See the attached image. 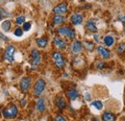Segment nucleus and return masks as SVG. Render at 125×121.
Returning a JSON list of instances; mask_svg holds the SVG:
<instances>
[{"mask_svg": "<svg viewBox=\"0 0 125 121\" xmlns=\"http://www.w3.org/2000/svg\"><path fill=\"white\" fill-rule=\"evenodd\" d=\"M70 21H71V23L74 24V25H79V24H81L82 21H83V16H82V15H80V14H74V15H71Z\"/></svg>", "mask_w": 125, "mask_h": 121, "instance_id": "ddd939ff", "label": "nucleus"}, {"mask_svg": "<svg viewBox=\"0 0 125 121\" xmlns=\"http://www.w3.org/2000/svg\"><path fill=\"white\" fill-rule=\"evenodd\" d=\"M31 85V79L29 77H23L19 83V87L22 91H27Z\"/></svg>", "mask_w": 125, "mask_h": 121, "instance_id": "6e6552de", "label": "nucleus"}, {"mask_svg": "<svg viewBox=\"0 0 125 121\" xmlns=\"http://www.w3.org/2000/svg\"><path fill=\"white\" fill-rule=\"evenodd\" d=\"M16 23H17L18 25H20V24H23V23L25 22V17H24L23 15H20V16L16 17Z\"/></svg>", "mask_w": 125, "mask_h": 121, "instance_id": "393cba45", "label": "nucleus"}, {"mask_svg": "<svg viewBox=\"0 0 125 121\" xmlns=\"http://www.w3.org/2000/svg\"><path fill=\"white\" fill-rule=\"evenodd\" d=\"M102 119L103 121H115V115L110 111H105L102 114Z\"/></svg>", "mask_w": 125, "mask_h": 121, "instance_id": "f3484780", "label": "nucleus"}, {"mask_svg": "<svg viewBox=\"0 0 125 121\" xmlns=\"http://www.w3.org/2000/svg\"><path fill=\"white\" fill-rule=\"evenodd\" d=\"M36 109H37V111H40V112L44 111V110H45V104H44V99H43V98H40V99L37 101Z\"/></svg>", "mask_w": 125, "mask_h": 121, "instance_id": "2eb2a0df", "label": "nucleus"}, {"mask_svg": "<svg viewBox=\"0 0 125 121\" xmlns=\"http://www.w3.org/2000/svg\"><path fill=\"white\" fill-rule=\"evenodd\" d=\"M97 52H98L99 56H100L102 59L107 60V59H109L110 57H111V52L109 51V49L105 48L104 46H101V45L98 46V47H97Z\"/></svg>", "mask_w": 125, "mask_h": 121, "instance_id": "1a4fd4ad", "label": "nucleus"}, {"mask_svg": "<svg viewBox=\"0 0 125 121\" xmlns=\"http://www.w3.org/2000/svg\"><path fill=\"white\" fill-rule=\"evenodd\" d=\"M83 45H84V47L88 50V51H93L94 49V44L93 43V42H91V41H84V43H83Z\"/></svg>", "mask_w": 125, "mask_h": 121, "instance_id": "4be33fe9", "label": "nucleus"}, {"mask_svg": "<svg viewBox=\"0 0 125 121\" xmlns=\"http://www.w3.org/2000/svg\"><path fill=\"white\" fill-rule=\"evenodd\" d=\"M85 98H86V100H90L91 99V95L89 94V92H86L85 93Z\"/></svg>", "mask_w": 125, "mask_h": 121, "instance_id": "473e14b6", "label": "nucleus"}, {"mask_svg": "<svg viewBox=\"0 0 125 121\" xmlns=\"http://www.w3.org/2000/svg\"><path fill=\"white\" fill-rule=\"evenodd\" d=\"M57 32L61 36L68 38V39H73L75 37V31L69 26H61L57 29Z\"/></svg>", "mask_w": 125, "mask_h": 121, "instance_id": "f257e3e1", "label": "nucleus"}, {"mask_svg": "<svg viewBox=\"0 0 125 121\" xmlns=\"http://www.w3.org/2000/svg\"><path fill=\"white\" fill-rule=\"evenodd\" d=\"M118 19H119V21H120V22H122L123 24H125V15H120V16L118 17Z\"/></svg>", "mask_w": 125, "mask_h": 121, "instance_id": "7c9ffc66", "label": "nucleus"}, {"mask_svg": "<svg viewBox=\"0 0 125 121\" xmlns=\"http://www.w3.org/2000/svg\"><path fill=\"white\" fill-rule=\"evenodd\" d=\"M53 12L56 14V15H63L67 12V4L65 2L61 3L59 5H57L54 9H53Z\"/></svg>", "mask_w": 125, "mask_h": 121, "instance_id": "0eeeda50", "label": "nucleus"}, {"mask_svg": "<svg viewBox=\"0 0 125 121\" xmlns=\"http://www.w3.org/2000/svg\"><path fill=\"white\" fill-rule=\"evenodd\" d=\"M0 39L4 40H6V41H8V40H9V39H8V38H7V37H6L5 35H3V34H2L1 32H0Z\"/></svg>", "mask_w": 125, "mask_h": 121, "instance_id": "2f4dec72", "label": "nucleus"}, {"mask_svg": "<svg viewBox=\"0 0 125 121\" xmlns=\"http://www.w3.org/2000/svg\"><path fill=\"white\" fill-rule=\"evenodd\" d=\"M45 86H46L45 81L43 79H39L36 82L35 86H34V95L37 96V97H39L42 93V91H44Z\"/></svg>", "mask_w": 125, "mask_h": 121, "instance_id": "7ed1b4c3", "label": "nucleus"}, {"mask_svg": "<svg viewBox=\"0 0 125 121\" xmlns=\"http://www.w3.org/2000/svg\"><path fill=\"white\" fill-rule=\"evenodd\" d=\"M106 66V63L103 61H96V68L97 69H103Z\"/></svg>", "mask_w": 125, "mask_h": 121, "instance_id": "a878e982", "label": "nucleus"}, {"mask_svg": "<svg viewBox=\"0 0 125 121\" xmlns=\"http://www.w3.org/2000/svg\"><path fill=\"white\" fill-rule=\"evenodd\" d=\"M1 27H2V29H3L4 32H9V31L11 30V28H12V21H10V20L3 21Z\"/></svg>", "mask_w": 125, "mask_h": 121, "instance_id": "aec40b11", "label": "nucleus"}, {"mask_svg": "<svg viewBox=\"0 0 125 121\" xmlns=\"http://www.w3.org/2000/svg\"><path fill=\"white\" fill-rule=\"evenodd\" d=\"M124 32H125V30H124Z\"/></svg>", "mask_w": 125, "mask_h": 121, "instance_id": "4c0bfd02", "label": "nucleus"}, {"mask_svg": "<svg viewBox=\"0 0 125 121\" xmlns=\"http://www.w3.org/2000/svg\"><path fill=\"white\" fill-rule=\"evenodd\" d=\"M123 121H125V116L123 117Z\"/></svg>", "mask_w": 125, "mask_h": 121, "instance_id": "c9c22d12", "label": "nucleus"}, {"mask_svg": "<svg viewBox=\"0 0 125 121\" xmlns=\"http://www.w3.org/2000/svg\"><path fill=\"white\" fill-rule=\"evenodd\" d=\"M82 48H83V44H82V42H80L79 40H74V41L72 42V44H71V47H70L71 51H72L73 53H75V54L81 52Z\"/></svg>", "mask_w": 125, "mask_h": 121, "instance_id": "9b49d317", "label": "nucleus"}, {"mask_svg": "<svg viewBox=\"0 0 125 121\" xmlns=\"http://www.w3.org/2000/svg\"><path fill=\"white\" fill-rule=\"evenodd\" d=\"M55 121H66V120L62 117V115H56V117H55Z\"/></svg>", "mask_w": 125, "mask_h": 121, "instance_id": "c756f323", "label": "nucleus"}, {"mask_svg": "<svg viewBox=\"0 0 125 121\" xmlns=\"http://www.w3.org/2000/svg\"><path fill=\"white\" fill-rule=\"evenodd\" d=\"M22 31L23 30L21 28H16V30H15V36H16V37H21L23 35V32Z\"/></svg>", "mask_w": 125, "mask_h": 121, "instance_id": "bb28decb", "label": "nucleus"}, {"mask_svg": "<svg viewBox=\"0 0 125 121\" xmlns=\"http://www.w3.org/2000/svg\"><path fill=\"white\" fill-rule=\"evenodd\" d=\"M41 54L37 49H33L31 51V65L33 68H36L41 63Z\"/></svg>", "mask_w": 125, "mask_h": 121, "instance_id": "39448f33", "label": "nucleus"}, {"mask_svg": "<svg viewBox=\"0 0 125 121\" xmlns=\"http://www.w3.org/2000/svg\"><path fill=\"white\" fill-rule=\"evenodd\" d=\"M116 51H117V53H119V54L123 53L125 51V42L119 43V44L117 45V47H116Z\"/></svg>", "mask_w": 125, "mask_h": 121, "instance_id": "b1692460", "label": "nucleus"}, {"mask_svg": "<svg viewBox=\"0 0 125 121\" xmlns=\"http://www.w3.org/2000/svg\"><path fill=\"white\" fill-rule=\"evenodd\" d=\"M52 59H53V61H54V64L58 68H62L65 65L64 59H63L62 55L60 52H54L53 55H52Z\"/></svg>", "mask_w": 125, "mask_h": 121, "instance_id": "20e7f679", "label": "nucleus"}, {"mask_svg": "<svg viewBox=\"0 0 125 121\" xmlns=\"http://www.w3.org/2000/svg\"><path fill=\"white\" fill-rule=\"evenodd\" d=\"M53 42H54V44L57 46L59 49H65V47L67 45V43H66V41L64 40H62V39H60V38H58V37H55L54 38V40H53Z\"/></svg>", "mask_w": 125, "mask_h": 121, "instance_id": "9d476101", "label": "nucleus"}, {"mask_svg": "<svg viewBox=\"0 0 125 121\" xmlns=\"http://www.w3.org/2000/svg\"><path fill=\"white\" fill-rule=\"evenodd\" d=\"M17 115V107L14 104L3 110V116L5 118H15Z\"/></svg>", "mask_w": 125, "mask_h": 121, "instance_id": "f03ea898", "label": "nucleus"}, {"mask_svg": "<svg viewBox=\"0 0 125 121\" xmlns=\"http://www.w3.org/2000/svg\"><path fill=\"white\" fill-rule=\"evenodd\" d=\"M55 105L57 106V108H58L59 110H63V109H65V107H66V102H65V100H64L63 97L59 96V97H57L56 100H55Z\"/></svg>", "mask_w": 125, "mask_h": 121, "instance_id": "f8f14e48", "label": "nucleus"}, {"mask_svg": "<svg viewBox=\"0 0 125 121\" xmlns=\"http://www.w3.org/2000/svg\"><path fill=\"white\" fill-rule=\"evenodd\" d=\"M103 41H104L105 45L110 47V46H112L115 43V38L112 37V36H106V37H104Z\"/></svg>", "mask_w": 125, "mask_h": 121, "instance_id": "6ab92c4d", "label": "nucleus"}, {"mask_svg": "<svg viewBox=\"0 0 125 121\" xmlns=\"http://www.w3.org/2000/svg\"><path fill=\"white\" fill-rule=\"evenodd\" d=\"M66 95H67V97H68L70 100H75V99H77V98H78L79 93L76 90H74V89H70V90H68V91H67Z\"/></svg>", "mask_w": 125, "mask_h": 121, "instance_id": "dca6fc26", "label": "nucleus"}, {"mask_svg": "<svg viewBox=\"0 0 125 121\" xmlns=\"http://www.w3.org/2000/svg\"><path fill=\"white\" fill-rule=\"evenodd\" d=\"M0 14H1V15H5L6 17H9V16H10V14H8V13H7L3 8H1V9H0Z\"/></svg>", "mask_w": 125, "mask_h": 121, "instance_id": "c85d7f7f", "label": "nucleus"}, {"mask_svg": "<svg viewBox=\"0 0 125 121\" xmlns=\"http://www.w3.org/2000/svg\"><path fill=\"white\" fill-rule=\"evenodd\" d=\"M37 45L41 48H45L47 45V40L45 38H40L37 40Z\"/></svg>", "mask_w": 125, "mask_h": 121, "instance_id": "412c9836", "label": "nucleus"}, {"mask_svg": "<svg viewBox=\"0 0 125 121\" xmlns=\"http://www.w3.org/2000/svg\"><path fill=\"white\" fill-rule=\"evenodd\" d=\"M1 18H2V15H1V14H0V20H1Z\"/></svg>", "mask_w": 125, "mask_h": 121, "instance_id": "f704fd0d", "label": "nucleus"}, {"mask_svg": "<svg viewBox=\"0 0 125 121\" xmlns=\"http://www.w3.org/2000/svg\"><path fill=\"white\" fill-rule=\"evenodd\" d=\"M65 18L62 16L61 15H56L54 17H53V25H59V24H62L64 22Z\"/></svg>", "mask_w": 125, "mask_h": 121, "instance_id": "a211bd4d", "label": "nucleus"}, {"mask_svg": "<svg viewBox=\"0 0 125 121\" xmlns=\"http://www.w3.org/2000/svg\"><path fill=\"white\" fill-rule=\"evenodd\" d=\"M86 28L91 33H97V27H96L94 20H89L86 24Z\"/></svg>", "mask_w": 125, "mask_h": 121, "instance_id": "4468645a", "label": "nucleus"}, {"mask_svg": "<svg viewBox=\"0 0 125 121\" xmlns=\"http://www.w3.org/2000/svg\"><path fill=\"white\" fill-rule=\"evenodd\" d=\"M31 29V23L30 22H26L23 24V30L24 31H29Z\"/></svg>", "mask_w": 125, "mask_h": 121, "instance_id": "cd10ccee", "label": "nucleus"}, {"mask_svg": "<svg viewBox=\"0 0 125 121\" xmlns=\"http://www.w3.org/2000/svg\"><path fill=\"white\" fill-rule=\"evenodd\" d=\"M0 112H1V110H0Z\"/></svg>", "mask_w": 125, "mask_h": 121, "instance_id": "e433bc0d", "label": "nucleus"}, {"mask_svg": "<svg viewBox=\"0 0 125 121\" xmlns=\"http://www.w3.org/2000/svg\"><path fill=\"white\" fill-rule=\"evenodd\" d=\"M15 51H16L15 46H8L6 48V50H5V52H4V59H5V60H7L8 62H14V60H15V59H14Z\"/></svg>", "mask_w": 125, "mask_h": 121, "instance_id": "423d86ee", "label": "nucleus"}, {"mask_svg": "<svg viewBox=\"0 0 125 121\" xmlns=\"http://www.w3.org/2000/svg\"><path fill=\"white\" fill-rule=\"evenodd\" d=\"M92 106L95 107L97 110H102L103 109V104H102V102L101 101H99V100H95V101H93L92 102Z\"/></svg>", "mask_w": 125, "mask_h": 121, "instance_id": "5701e85b", "label": "nucleus"}, {"mask_svg": "<svg viewBox=\"0 0 125 121\" xmlns=\"http://www.w3.org/2000/svg\"><path fill=\"white\" fill-rule=\"evenodd\" d=\"M93 121H99V120H98V119H96V118H94V119Z\"/></svg>", "mask_w": 125, "mask_h": 121, "instance_id": "72a5a7b5", "label": "nucleus"}]
</instances>
